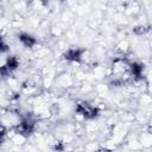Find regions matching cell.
Wrapping results in <instances>:
<instances>
[{
  "label": "cell",
  "instance_id": "6da1fadb",
  "mask_svg": "<svg viewBox=\"0 0 152 152\" xmlns=\"http://www.w3.org/2000/svg\"><path fill=\"white\" fill-rule=\"evenodd\" d=\"M18 39L19 42L25 46V48H34L36 44H37V39L34 37H32L31 34L28 33H25V32H21L18 34Z\"/></svg>",
  "mask_w": 152,
  "mask_h": 152
},
{
  "label": "cell",
  "instance_id": "7a4b0ae2",
  "mask_svg": "<svg viewBox=\"0 0 152 152\" xmlns=\"http://www.w3.org/2000/svg\"><path fill=\"white\" fill-rule=\"evenodd\" d=\"M101 145L99 142H95V141H90V142H87L86 146H84V151L83 152H101Z\"/></svg>",
  "mask_w": 152,
  "mask_h": 152
},
{
  "label": "cell",
  "instance_id": "3957f363",
  "mask_svg": "<svg viewBox=\"0 0 152 152\" xmlns=\"http://www.w3.org/2000/svg\"><path fill=\"white\" fill-rule=\"evenodd\" d=\"M140 145L142 147H150L151 142H152V137H151V133L150 132H145L140 135Z\"/></svg>",
  "mask_w": 152,
  "mask_h": 152
},
{
  "label": "cell",
  "instance_id": "277c9868",
  "mask_svg": "<svg viewBox=\"0 0 152 152\" xmlns=\"http://www.w3.org/2000/svg\"><path fill=\"white\" fill-rule=\"evenodd\" d=\"M26 139H27V138H25L24 135H21V134H19V133H15V134L11 138V141H12L13 144H15V145H23V144L26 141Z\"/></svg>",
  "mask_w": 152,
  "mask_h": 152
}]
</instances>
